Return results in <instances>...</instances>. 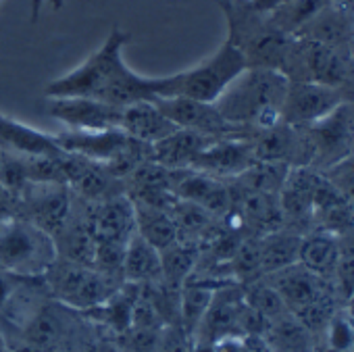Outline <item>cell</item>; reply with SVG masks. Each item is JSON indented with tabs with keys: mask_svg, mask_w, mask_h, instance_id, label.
Wrapping results in <instances>:
<instances>
[{
	"mask_svg": "<svg viewBox=\"0 0 354 352\" xmlns=\"http://www.w3.org/2000/svg\"><path fill=\"white\" fill-rule=\"evenodd\" d=\"M129 34L115 26L102 46L94 50L73 71L53 80L44 88L46 98H94L115 106H129L136 102H154L169 96L171 75L146 77L131 71L123 59V48Z\"/></svg>",
	"mask_w": 354,
	"mask_h": 352,
	"instance_id": "obj_1",
	"label": "cell"
},
{
	"mask_svg": "<svg viewBox=\"0 0 354 352\" xmlns=\"http://www.w3.org/2000/svg\"><path fill=\"white\" fill-rule=\"evenodd\" d=\"M288 84L290 80L277 69L248 67L215 100V106L225 121L244 131L267 129L281 123Z\"/></svg>",
	"mask_w": 354,
	"mask_h": 352,
	"instance_id": "obj_2",
	"label": "cell"
},
{
	"mask_svg": "<svg viewBox=\"0 0 354 352\" xmlns=\"http://www.w3.org/2000/svg\"><path fill=\"white\" fill-rule=\"evenodd\" d=\"M219 7L227 21V40L244 55L246 65L281 71L292 36L279 32L250 0H219Z\"/></svg>",
	"mask_w": 354,
	"mask_h": 352,
	"instance_id": "obj_3",
	"label": "cell"
},
{
	"mask_svg": "<svg viewBox=\"0 0 354 352\" xmlns=\"http://www.w3.org/2000/svg\"><path fill=\"white\" fill-rule=\"evenodd\" d=\"M57 244L50 234L26 217L0 221V269L21 277H42L57 261Z\"/></svg>",
	"mask_w": 354,
	"mask_h": 352,
	"instance_id": "obj_4",
	"label": "cell"
},
{
	"mask_svg": "<svg viewBox=\"0 0 354 352\" xmlns=\"http://www.w3.org/2000/svg\"><path fill=\"white\" fill-rule=\"evenodd\" d=\"M44 281L53 300L82 313L104 302L123 286L121 277L109 275L94 265L73 263L61 257L48 267Z\"/></svg>",
	"mask_w": 354,
	"mask_h": 352,
	"instance_id": "obj_5",
	"label": "cell"
},
{
	"mask_svg": "<svg viewBox=\"0 0 354 352\" xmlns=\"http://www.w3.org/2000/svg\"><path fill=\"white\" fill-rule=\"evenodd\" d=\"M244 69H248L244 55L234 46L232 40L225 38L219 50L207 61L188 71L171 75L169 96H186L201 102H215Z\"/></svg>",
	"mask_w": 354,
	"mask_h": 352,
	"instance_id": "obj_6",
	"label": "cell"
},
{
	"mask_svg": "<svg viewBox=\"0 0 354 352\" xmlns=\"http://www.w3.org/2000/svg\"><path fill=\"white\" fill-rule=\"evenodd\" d=\"M281 73L294 82H315L325 86H339L346 77V61L335 46L292 36Z\"/></svg>",
	"mask_w": 354,
	"mask_h": 352,
	"instance_id": "obj_7",
	"label": "cell"
},
{
	"mask_svg": "<svg viewBox=\"0 0 354 352\" xmlns=\"http://www.w3.org/2000/svg\"><path fill=\"white\" fill-rule=\"evenodd\" d=\"M73 194L69 186L57 182H30L19 192V217L36 223L57 238L69 221Z\"/></svg>",
	"mask_w": 354,
	"mask_h": 352,
	"instance_id": "obj_8",
	"label": "cell"
},
{
	"mask_svg": "<svg viewBox=\"0 0 354 352\" xmlns=\"http://www.w3.org/2000/svg\"><path fill=\"white\" fill-rule=\"evenodd\" d=\"M306 133L310 165L317 160L327 169L339 158L352 154L354 144V109L348 102H342L327 117L317 121L315 125L302 127Z\"/></svg>",
	"mask_w": 354,
	"mask_h": 352,
	"instance_id": "obj_9",
	"label": "cell"
},
{
	"mask_svg": "<svg viewBox=\"0 0 354 352\" xmlns=\"http://www.w3.org/2000/svg\"><path fill=\"white\" fill-rule=\"evenodd\" d=\"M154 104L180 129H190V131H196L215 140L248 136V131L225 121L223 115L217 111L215 102H201V100L186 98V96H165V98H156Z\"/></svg>",
	"mask_w": 354,
	"mask_h": 352,
	"instance_id": "obj_10",
	"label": "cell"
},
{
	"mask_svg": "<svg viewBox=\"0 0 354 352\" xmlns=\"http://www.w3.org/2000/svg\"><path fill=\"white\" fill-rule=\"evenodd\" d=\"M342 102L344 98L337 86L290 80L281 106V123L292 127L315 125Z\"/></svg>",
	"mask_w": 354,
	"mask_h": 352,
	"instance_id": "obj_11",
	"label": "cell"
},
{
	"mask_svg": "<svg viewBox=\"0 0 354 352\" xmlns=\"http://www.w3.org/2000/svg\"><path fill=\"white\" fill-rule=\"evenodd\" d=\"M46 115L65 123L69 129L100 131V129H121L123 106L100 102L94 98H46Z\"/></svg>",
	"mask_w": 354,
	"mask_h": 352,
	"instance_id": "obj_12",
	"label": "cell"
},
{
	"mask_svg": "<svg viewBox=\"0 0 354 352\" xmlns=\"http://www.w3.org/2000/svg\"><path fill=\"white\" fill-rule=\"evenodd\" d=\"M257 163L252 144L248 138H217L209 142L192 160L190 169L207 173L211 178L232 182L246 173Z\"/></svg>",
	"mask_w": 354,
	"mask_h": 352,
	"instance_id": "obj_13",
	"label": "cell"
},
{
	"mask_svg": "<svg viewBox=\"0 0 354 352\" xmlns=\"http://www.w3.org/2000/svg\"><path fill=\"white\" fill-rule=\"evenodd\" d=\"M171 192L175 198L198 205L219 219L232 211L230 184L194 169H173Z\"/></svg>",
	"mask_w": 354,
	"mask_h": 352,
	"instance_id": "obj_14",
	"label": "cell"
},
{
	"mask_svg": "<svg viewBox=\"0 0 354 352\" xmlns=\"http://www.w3.org/2000/svg\"><path fill=\"white\" fill-rule=\"evenodd\" d=\"M263 277L277 290V294L281 296L292 315H298L310 304L323 300L325 296H331L327 279L308 271L300 263H294L286 269L273 271Z\"/></svg>",
	"mask_w": 354,
	"mask_h": 352,
	"instance_id": "obj_15",
	"label": "cell"
},
{
	"mask_svg": "<svg viewBox=\"0 0 354 352\" xmlns=\"http://www.w3.org/2000/svg\"><path fill=\"white\" fill-rule=\"evenodd\" d=\"M321 171L313 165L290 167L279 190V209L283 221H313V201L321 182Z\"/></svg>",
	"mask_w": 354,
	"mask_h": 352,
	"instance_id": "obj_16",
	"label": "cell"
},
{
	"mask_svg": "<svg viewBox=\"0 0 354 352\" xmlns=\"http://www.w3.org/2000/svg\"><path fill=\"white\" fill-rule=\"evenodd\" d=\"M90 225L96 242L127 244L136 232V209L127 194L113 196L102 203H92Z\"/></svg>",
	"mask_w": 354,
	"mask_h": 352,
	"instance_id": "obj_17",
	"label": "cell"
},
{
	"mask_svg": "<svg viewBox=\"0 0 354 352\" xmlns=\"http://www.w3.org/2000/svg\"><path fill=\"white\" fill-rule=\"evenodd\" d=\"M0 148L21 156H55L63 152L53 133L40 131L7 115H0Z\"/></svg>",
	"mask_w": 354,
	"mask_h": 352,
	"instance_id": "obj_18",
	"label": "cell"
},
{
	"mask_svg": "<svg viewBox=\"0 0 354 352\" xmlns=\"http://www.w3.org/2000/svg\"><path fill=\"white\" fill-rule=\"evenodd\" d=\"M121 129L144 142V144H156L162 138L171 136L175 129H180L175 123H171L162 111L154 104V102H136L129 106H123V121H121Z\"/></svg>",
	"mask_w": 354,
	"mask_h": 352,
	"instance_id": "obj_19",
	"label": "cell"
},
{
	"mask_svg": "<svg viewBox=\"0 0 354 352\" xmlns=\"http://www.w3.org/2000/svg\"><path fill=\"white\" fill-rule=\"evenodd\" d=\"M215 138L190 131V129H175L171 136L152 144V160L167 169H190L196 154Z\"/></svg>",
	"mask_w": 354,
	"mask_h": 352,
	"instance_id": "obj_20",
	"label": "cell"
},
{
	"mask_svg": "<svg viewBox=\"0 0 354 352\" xmlns=\"http://www.w3.org/2000/svg\"><path fill=\"white\" fill-rule=\"evenodd\" d=\"M121 271H123V281L127 284L144 286L162 279L160 250L154 248L148 240H144L138 232H133L125 246Z\"/></svg>",
	"mask_w": 354,
	"mask_h": 352,
	"instance_id": "obj_21",
	"label": "cell"
},
{
	"mask_svg": "<svg viewBox=\"0 0 354 352\" xmlns=\"http://www.w3.org/2000/svg\"><path fill=\"white\" fill-rule=\"evenodd\" d=\"M138 292H140L138 284L123 281V286L115 294H111L104 302L84 311V317L100 323L102 327L111 329L113 333L121 337L131 327V313H133Z\"/></svg>",
	"mask_w": 354,
	"mask_h": 352,
	"instance_id": "obj_22",
	"label": "cell"
},
{
	"mask_svg": "<svg viewBox=\"0 0 354 352\" xmlns=\"http://www.w3.org/2000/svg\"><path fill=\"white\" fill-rule=\"evenodd\" d=\"M261 342L269 352H313V331L292 313L267 323Z\"/></svg>",
	"mask_w": 354,
	"mask_h": 352,
	"instance_id": "obj_23",
	"label": "cell"
},
{
	"mask_svg": "<svg viewBox=\"0 0 354 352\" xmlns=\"http://www.w3.org/2000/svg\"><path fill=\"white\" fill-rule=\"evenodd\" d=\"M339 250H342V244H339L337 236L321 230V232H315L300 240L298 263L302 267H306L308 271L327 279L335 271Z\"/></svg>",
	"mask_w": 354,
	"mask_h": 352,
	"instance_id": "obj_24",
	"label": "cell"
},
{
	"mask_svg": "<svg viewBox=\"0 0 354 352\" xmlns=\"http://www.w3.org/2000/svg\"><path fill=\"white\" fill-rule=\"evenodd\" d=\"M300 236L286 230H275L259 236V254H261V275H269L273 271L286 269L298 263L300 252Z\"/></svg>",
	"mask_w": 354,
	"mask_h": 352,
	"instance_id": "obj_25",
	"label": "cell"
},
{
	"mask_svg": "<svg viewBox=\"0 0 354 352\" xmlns=\"http://www.w3.org/2000/svg\"><path fill=\"white\" fill-rule=\"evenodd\" d=\"M133 209H136V232L144 240H148L154 248L162 250L171 246L175 240H180L169 209L144 205V203H133Z\"/></svg>",
	"mask_w": 354,
	"mask_h": 352,
	"instance_id": "obj_26",
	"label": "cell"
},
{
	"mask_svg": "<svg viewBox=\"0 0 354 352\" xmlns=\"http://www.w3.org/2000/svg\"><path fill=\"white\" fill-rule=\"evenodd\" d=\"M201 261V244L190 240H175L171 246L160 250L162 281L173 288H182L194 273Z\"/></svg>",
	"mask_w": 354,
	"mask_h": 352,
	"instance_id": "obj_27",
	"label": "cell"
},
{
	"mask_svg": "<svg viewBox=\"0 0 354 352\" xmlns=\"http://www.w3.org/2000/svg\"><path fill=\"white\" fill-rule=\"evenodd\" d=\"M325 7H329V0H288L267 11V17L279 32L298 36Z\"/></svg>",
	"mask_w": 354,
	"mask_h": 352,
	"instance_id": "obj_28",
	"label": "cell"
},
{
	"mask_svg": "<svg viewBox=\"0 0 354 352\" xmlns=\"http://www.w3.org/2000/svg\"><path fill=\"white\" fill-rule=\"evenodd\" d=\"M242 294H244V302L252 311H257L261 317H265L267 321H273V319L290 313L288 306H286V302L277 294V290L267 279H261L259 277V279L248 281L242 288Z\"/></svg>",
	"mask_w": 354,
	"mask_h": 352,
	"instance_id": "obj_29",
	"label": "cell"
},
{
	"mask_svg": "<svg viewBox=\"0 0 354 352\" xmlns=\"http://www.w3.org/2000/svg\"><path fill=\"white\" fill-rule=\"evenodd\" d=\"M331 352H354V319L346 313H333L323 327Z\"/></svg>",
	"mask_w": 354,
	"mask_h": 352,
	"instance_id": "obj_30",
	"label": "cell"
},
{
	"mask_svg": "<svg viewBox=\"0 0 354 352\" xmlns=\"http://www.w3.org/2000/svg\"><path fill=\"white\" fill-rule=\"evenodd\" d=\"M323 175L344 198L354 205V154H348L337 163L329 165Z\"/></svg>",
	"mask_w": 354,
	"mask_h": 352,
	"instance_id": "obj_31",
	"label": "cell"
},
{
	"mask_svg": "<svg viewBox=\"0 0 354 352\" xmlns=\"http://www.w3.org/2000/svg\"><path fill=\"white\" fill-rule=\"evenodd\" d=\"M333 275L337 279L342 296H346V300L354 296V246H342Z\"/></svg>",
	"mask_w": 354,
	"mask_h": 352,
	"instance_id": "obj_32",
	"label": "cell"
},
{
	"mask_svg": "<svg viewBox=\"0 0 354 352\" xmlns=\"http://www.w3.org/2000/svg\"><path fill=\"white\" fill-rule=\"evenodd\" d=\"M19 215V194L0 182V221Z\"/></svg>",
	"mask_w": 354,
	"mask_h": 352,
	"instance_id": "obj_33",
	"label": "cell"
},
{
	"mask_svg": "<svg viewBox=\"0 0 354 352\" xmlns=\"http://www.w3.org/2000/svg\"><path fill=\"white\" fill-rule=\"evenodd\" d=\"M44 3H48L55 11H61L65 7V0H32V5H30V21L32 24H38Z\"/></svg>",
	"mask_w": 354,
	"mask_h": 352,
	"instance_id": "obj_34",
	"label": "cell"
},
{
	"mask_svg": "<svg viewBox=\"0 0 354 352\" xmlns=\"http://www.w3.org/2000/svg\"><path fill=\"white\" fill-rule=\"evenodd\" d=\"M252 3V7H257L259 11H271V9H275V7H279V5H283V3H288V0H250Z\"/></svg>",
	"mask_w": 354,
	"mask_h": 352,
	"instance_id": "obj_35",
	"label": "cell"
},
{
	"mask_svg": "<svg viewBox=\"0 0 354 352\" xmlns=\"http://www.w3.org/2000/svg\"><path fill=\"white\" fill-rule=\"evenodd\" d=\"M92 352H123V350H121V346H117L113 342H100Z\"/></svg>",
	"mask_w": 354,
	"mask_h": 352,
	"instance_id": "obj_36",
	"label": "cell"
},
{
	"mask_svg": "<svg viewBox=\"0 0 354 352\" xmlns=\"http://www.w3.org/2000/svg\"><path fill=\"white\" fill-rule=\"evenodd\" d=\"M252 352H269V350L265 348V344L261 342V337H257V344H254V350Z\"/></svg>",
	"mask_w": 354,
	"mask_h": 352,
	"instance_id": "obj_37",
	"label": "cell"
},
{
	"mask_svg": "<svg viewBox=\"0 0 354 352\" xmlns=\"http://www.w3.org/2000/svg\"><path fill=\"white\" fill-rule=\"evenodd\" d=\"M348 315L354 319V296H350V298H348Z\"/></svg>",
	"mask_w": 354,
	"mask_h": 352,
	"instance_id": "obj_38",
	"label": "cell"
},
{
	"mask_svg": "<svg viewBox=\"0 0 354 352\" xmlns=\"http://www.w3.org/2000/svg\"><path fill=\"white\" fill-rule=\"evenodd\" d=\"M339 3H350V0H339Z\"/></svg>",
	"mask_w": 354,
	"mask_h": 352,
	"instance_id": "obj_39",
	"label": "cell"
}]
</instances>
